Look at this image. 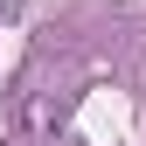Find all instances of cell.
<instances>
[{"label": "cell", "instance_id": "6da1fadb", "mask_svg": "<svg viewBox=\"0 0 146 146\" xmlns=\"http://www.w3.org/2000/svg\"><path fill=\"white\" fill-rule=\"evenodd\" d=\"M0 14H14V0H0Z\"/></svg>", "mask_w": 146, "mask_h": 146}]
</instances>
